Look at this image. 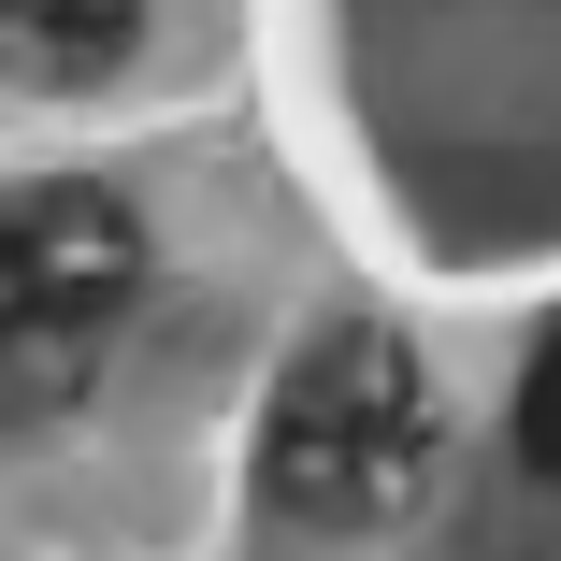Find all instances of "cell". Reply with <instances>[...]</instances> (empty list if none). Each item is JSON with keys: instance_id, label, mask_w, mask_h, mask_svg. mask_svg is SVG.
Returning a JSON list of instances; mask_svg holds the SVG:
<instances>
[{"instance_id": "6da1fadb", "label": "cell", "mask_w": 561, "mask_h": 561, "mask_svg": "<svg viewBox=\"0 0 561 561\" xmlns=\"http://www.w3.org/2000/svg\"><path fill=\"white\" fill-rule=\"evenodd\" d=\"M432 446H446V403H432V360L403 346L389 317H346L274 375V417H260V504L288 533H389L417 490H432Z\"/></svg>"}, {"instance_id": "7a4b0ae2", "label": "cell", "mask_w": 561, "mask_h": 561, "mask_svg": "<svg viewBox=\"0 0 561 561\" xmlns=\"http://www.w3.org/2000/svg\"><path fill=\"white\" fill-rule=\"evenodd\" d=\"M145 288V231L116 187L44 173L0 187V417H58L101 375V331Z\"/></svg>"}, {"instance_id": "3957f363", "label": "cell", "mask_w": 561, "mask_h": 561, "mask_svg": "<svg viewBox=\"0 0 561 561\" xmlns=\"http://www.w3.org/2000/svg\"><path fill=\"white\" fill-rule=\"evenodd\" d=\"M145 58L130 0H0V72L15 87H116Z\"/></svg>"}, {"instance_id": "277c9868", "label": "cell", "mask_w": 561, "mask_h": 561, "mask_svg": "<svg viewBox=\"0 0 561 561\" xmlns=\"http://www.w3.org/2000/svg\"><path fill=\"white\" fill-rule=\"evenodd\" d=\"M518 461H533V476H561V331H547L533 375H518Z\"/></svg>"}]
</instances>
